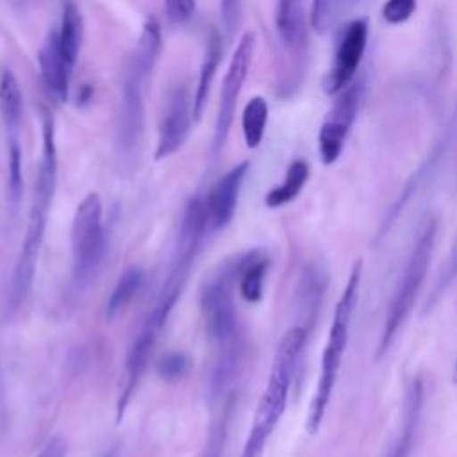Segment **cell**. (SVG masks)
<instances>
[{
    "instance_id": "obj_1",
    "label": "cell",
    "mask_w": 457,
    "mask_h": 457,
    "mask_svg": "<svg viewBox=\"0 0 457 457\" xmlns=\"http://www.w3.org/2000/svg\"><path fill=\"white\" fill-rule=\"evenodd\" d=\"M205 230H209L207 216H205V202L202 196H193L186 204L180 223H179V232H177L168 273L137 334L134 336L129 346L125 370H123V384L120 387V396L116 403V423L123 420L127 405L130 403V398L137 389V384L148 366V361L157 345L161 330L164 328L171 311L175 309L179 298L182 296V291L195 266V259L198 255V248Z\"/></svg>"
},
{
    "instance_id": "obj_2",
    "label": "cell",
    "mask_w": 457,
    "mask_h": 457,
    "mask_svg": "<svg viewBox=\"0 0 457 457\" xmlns=\"http://www.w3.org/2000/svg\"><path fill=\"white\" fill-rule=\"evenodd\" d=\"M41 159L34 180L32 202L27 218L25 237L11 275L7 303L11 311H16L27 298L36 262L39 257V250L43 246L45 228L48 212L54 202L55 186H57V148H55V123L50 112H43V125H41Z\"/></svg>"
},
{
    "instance_id": "obj_3",
    "label": "cell",
    "mask_w": 457,
    "mask_h": 457,
    "mask_svg": "<svg viewBox=\"0 0 457 457\" xmlns=\"http://www.w3.org/2000/svg\"><path fill=\"white\" fill-rule=\"evenodd\" d=\"M307 328L303 325H296L289 328L275 352L273 362H271V371L268 377V384L259 398L253 421L248 432V437L245 441L241 457H262L264 448L268 445L270 436L273 434L275 427L278 425L287 396H289V387L293 382L295 370L298 366V359L303 352V346L307 343Z\"/></svg>"
},
{
    "instance_id": "obj_4",
    "label": "cell",
    "mask_w": 457,
    "mask_h": 457,
    "mask_svg": "<svg viewBox=\"0 0 457 457\" xmlns=\"http://www.w3.org/2000/svg\"><path fill=\"white\" fill-rule=\"evenodd\" d=\"M361 277H362V262L357 261L352 266V271L348 275V282L343 289V295L339 296L334 314H332V323L328 330V337L321 353V366H320V377L318 384L312 395V400L309 403L307 411V421L305 428L311 436L318 434L321 421L325 418L327 407L332 398V391L337 382V375L341 370V362L345 357V350L348 346L350 339V325H352V316L359 300V287H361Z\"/></svg>"
},
{
    "instance_id": "obj_5",
    "label": "cell",
    "mask_w": 457,
    "mask_h": 457,
    "mask_svg": "<svg viewBox=\"0 0 457 457\" xmlns=\"http://www.w3.org/2000/svg\"><path fill=\"white\" fill-rule=\"evenodd\" d=\"M239 268L241 253L220 264V268L204 282L200 291L205 334L220 357H243V336L232 293Z\"/></svg>"
},
{
    "instance_id": "obj_6",
    "label": "cell",
    "mask_w": 457,
    "mask_h": 457,
    "mask_svg": "<svg viewBox=\"0 0 457 457\" xmlns=\"http://www.w3.org/2000/svg\"><path fill=\"white\" fill-rule=\"evenodd\" d=\"M436 236H437V220L428 218L416 236V241L412 245V250L409 253V259L403 266L398 286L395 289L393 300L389 303V311L386 314V321H384L378 346H377V357H382L389 350L398 330L402 328V325L405 323V320L409 318L414 307V302L425 282L428 264L432 261Z\"/></svg>"
},
{
    "instance_id": "obj_7",
    "label": "cell",
    "mask_w": 457,
    "mask_h": 457,
    "mask_svg": "<svg viewBox=\"0 0 457 457\" xmlns=\"http://www.w3.org/2000/svg\"><path fill=\"white\" fill-rule=\"evenodd\" d=\"M71 293L80 295L95 280L107 253L109 237L102 221V200L89 193L77 207L71 228Z\"/></svg>"
},
{
    "instance_id": "obj_8",
    "label": "cell",
    "mask_w": 457,
    "mask_h": 457,
    "mask_svg": "<svg viewBox=\"0 0 457 457\" xmlns=\"http://www.w3.org/2000/svg\"><path fill=\"white\" fill-rule=\"evenodd\" d=\"M253 52H255V34L252 30H248L241 36V39L230 57L223 82H221L218 114H216V125H214V136H212V150L214 152H218L225 145L227 136L230 132L237 98H239L243 84L248 77Z\"/></svg>"
},
{
    "instance_id": "obj_9",
    "label": "cell",
    "mask_w": 457,
    "mask_h": 457,
    "mask_svg": "<svg viewBox=\"0 0 457 457\" xmlns=\"http://www.w3.org/2000/svg\"><path fill=\"white\" fill-rule=\"evenodd\" d=\"M148 77L150 75L125 66L116 130L118 154L123 161H132L141 145L145 129V86Z\"/></svg>"
},
{
    "instance_id": "obj_10",
    "label": "cell",
    "mask_w": 457,
    "mask_h": 457,
    "mask_svg": "<svg viewBox=\"0 0 457 457\" xmlns=\"http://www.w3.org/2000/svg\"><path fill=\"white\" fill-rule=\"evenodd\" d=\"M362 98V84L350 82L343 91L336 95V100L327 112L318 134V150L323 164H332L339 159L346 136L357 118V111Z\"/></svg>"
},
{
    "instance_id": "obj_11",
    "label": "cell",
    "mask_w": 457,
    "mask_h": 457,
    "mask_svg": "<svg viewBox=\"0 0 457 457\" xmlns=\"http://www.w3.org/2000/svg\"><path fill=\"white\" fill-rule=\"evenodd\" d=\"M368 34L370 27L368 20L364 18H357L345 27V32L341 34L337 46L334 50L332 64L323 79V91L327 95L336 96L350 82H353V77L366 52Z\"/></svg>"
},
{
    "instance_id": "obj_12",
    "label": "cell",
    "mask_w": 457,
    "mask_h": 457,
    "mask_svg": "<svg viewBox=\"0 0 457 457\" xmlns=\"http://www.w3.org/2000/svg\"><path fill=\"white\" fill-rule=\"evenodd\" d=\"M193 98L184 86H177L170 91L166 107L159 123V136L155 146V161H162L180 150L191 130Z\"/></svg>"
},
{
    "instance_id": "obj_13",
    "label": "cell",
    "mask_w": 457,
    "mask_h": 457,
    "mask_svg": "<svg viewBox=\"0 0 457 457\" xmlns=\"http://www.w3.org/2000/svg\"><path fill=\"white\" fill-rule=\"evenodd\" d=\"M457 137V109H455V114L453 118L448 121V127L446 130L441 134L439 141L434 145V148L430 150V154L427 155V159L418 166V170L411 175V179L405 182L403 189L400 191L398 198L395 200V204L389 207L387 214L384 216L382 223H380V228H378V234L377 237H384L391 227L396 223V220L400 218L402 211L405 209V205L411 202V198L430 180V177L436 173V170L439 168V164L443 162L446 152L450 150L452 143L455 141Z\"/></svg>"
},
{
    "instance_id": "obj_14",
    "label": "cell",
    "mask_w": 457,
    "mask_h": 457,
    "mask_svg": "<svg viewBox=\"0 0 457 457\" xmlns=\"http://www.w3.org/2000/svg\"><path fill=\"white\" fill-rule=\"evenodd\" d=\"M248 168H250V162L243 161L232 170H228L221 179L216 180V184L211 187V191L204 198L209 230L225 228L232 221L237 207V200H239V191L248 173Z\"/></svg>"
},
{
    "instance_id": "obj_15",
    "label": "cell",
    "mask_w": 457,
    "mask_h": 457,
    "mask_svg": "<svg viewBox=\"0 0 457 457\" xmlns=\"http://www.w3.org/2000/svg\"><path fill=\"white\" fill-rule=\"evenodd\" d=\"M37 62L41 77L50 93L59 100L66 102L70 96V79L73 68L68 64L57 39V30H50L37 52Z\"/></svg>"
},
{
    "instance_id": "obj_16",
    "label": "cell",
    "mask_w": 457,
    "mask_h": 457,
    "mask_svg": "<svg viewBox=\"0 0 457 457\" xmlns=\"http://www.w3.org/2000/svg\"><path fill=\"white\" fill-rule=\"evenodd\" d=\"M423 384L420 378H412L403 398V412L400 430L384 457H409L418 434L421 411H423Z\"/></svg>"
},
{
    "instance_id": "obj_17",
    "label": "cell",
    "mask_w": 457,
    "mask_h": 457,
    "mask_svg": "<svg viewBox=\"0 0 457 457\" xmlns=\"http://www.w3.org/2000/svg\"><path fill=\"white\" fill-rule=\"evenodd\" d=\"M303 0H278L277 2V32L282 45L291 55H303L307 30L303 20Z\"/></svg>"
},
{
    "instance_id": "obj_18",
    "label": "cell",
    "mask_w": 457,
    "mask_h": 457,
    "mask_svg": "<svg viewBox=\"0 0 457 457\" xmlns=\"http://www.w3.org/2000/svg\"><path fill=\"white\" fill-rule=\"evenodd\" d=\"M162 46V37H161V23L155 16H150L141 29V34L127 59V66L143 71L146 75H152L159 54Z\"/></svg>"
},
{
    "instance_id": "obj_19",
    "label": "cell",
    "mask_w": 457,
    "mask_h": 457,
    "mask_svg": "<svg viewBox=\"0 0 457 457\" xmlns=\"http://www.w3.org/2000/svg\"><path fill=\"white\" fill-rule=\"evenodd\" d=\"M268 266H270V259L262 250H248L241 253L237 284H239V293L246 302L255 303L262 298V286H264Z\"/></svg>"
},
{
    "instance_id": "obj_20",
    "label": "cell",
    "mask_w": 457,
    "mask_h": 457,
    "mask_svg": "<svg viewBox=\"0 0 457 457\" xmlns=\"http://www.w3.org/2000/svg\"><path fill=\"white\" fill-rule=\"evenodd\" d=\"M220 59H221V39L216 32H212L209 41H207L205 55H204V61L200 64L198 82H196L195 95H193V118H195V121H198L204 114V109H205L207 100H209L212 80L216 77Z\"/></svg>"
},
{
    "instance_id": "obj_21",
    "label": "cell",
    "mask_w": 457,
    "mask_h": 457,
    "mask_svg": "<svg viewBox=\"0 0 457 457\" xmlns=\"http://www.w3.org/2000/svg\"><path fill=\"white\" fill-rule=\"evenodd\" d=\"M0 114L9 137H18L23 114V96L18 79L9 68L0 71Z\"/></svg>"
},
{
    "instance_id": "obj_22",
    "label": "cell",
    "mask_w": 457,
    "mask_h": 457,
    "mask_svg": "<svg viewBox=\"0 0 457 457\" xmlns=\"http://www.w3.org/2000/svg\"><path fill=\"white\" fill-rule=\"evenodd\" d=\"M82 36H84V23H82L80 11L73 0H66L62 5V12H61L57 39H59V46L71 68H75L79 52H80V45H82Z\"/></svg>"
},
{
    "instance_id": "obj_23",
    "label": "cell",
    "mask_w": 457,
    "mask_h": 457,
    "mask_svg": "<svg viewBox=\"0 0 457 457\" xmlns=\"http://www.w3.org/2000/svg\"><path fill=\"white\" fill-rule=\"evenodd\" d=\"M307 179H309V164L303 159L293 161L286 170L284 180L266 193L264 204L268 207L275 209V207H282V205L293 202L303 189Z\"/></svg>"
},
{
    "instance_id": "obj_24",
    "label": "cell",
    "mask_w": 457,
    "mask_h": 457,
    "mask_svg": "<svg viewBox=\"0 0 457 457\" xmlns=\"http://www.w3.org/2000/svg\"><path fill=\"white\" fill-rule=\"evenodd\" d=\"M357 2L359 0H312L309 12L311 29L320 36L328 34L343 21Z\"/></svg>"
},
{
    "instance_id": "obj_25",
    "label": "cell",
    "mask_w": 457,
    "mask_h": 457,
    "mask_svg": "<svg viewBox=\"0 0 457 457\" xmlns=\"http://www.w3.org/2000/svg\"><path fill=\"white\" fill-rule=\"evenodd\" d=\"M143 280H145V275L139 266H130L120 275L105 305L107 320H114L134 300V296L141 291Z\"/></svg>"
},
{
    "instance_id": "obj_26",
    "label": "cell",
    "mask_w": 457,
    "mask_h": 457,
    "mask_svg": "<svg viewBox=\"0 0 457 457\" xmlns=\"http://www.w3.org/2000/svg\"><path fill=\"white\" fill-rule=\"evenodd\" d=\"M234 409H236V396L227 395L221 400V407H220L216 418L211 421V427H209L207 437H205V446H204L200 457H221L223 455V448H225V443L228 437V427L232 421Z\"/></svg>"
},
{
    "instance_id": "obj_27",
    "label": "cell",
    "mask_w": 457,
    "mask_h": 457,
    "mask_svg": "<svg viewBox=\"0 0 457 457\" xmlns=\"http://www.w3.org/2000/svg\"><path fill=\"white\" fill-rule=\"evenodd\" d=\"M268 123V102L262 96H252L241 114V130L248 148H257L264 137Z\"/></svg>"
},
{
    "instance_id": "obj_28",
    "label": "cell",
    "mask_w": 457,
    "mask_h": 457,
    "mask_svg": "<svg viewBox=\"0 0 457 457\" xmlns=\"http://www.w3.org/2000/svg\"><path fill=\"white\" fill-rule=\"evenodd\" d=\"M457 277V237L448 252V257L445 261V266L441 268L434 286H432V291L428 293V298L425 302V307H423V316L428 314L439 302V298L446 293V289L452 286L453 278Z\"/></svg>"
},
{
    "instance_id": "obj_29",
    "label": "cell",
    "mask_w": 457,
    "mask_h": 457,
    "mask_svg": "<svg viewBox=\"0 0 457 457\" xmlns=\"http://www.w3.org/2000/svg\"><path fill=\"white\" fill-rule=\"evenodd\" d=\"M7 189H9V204L11 209L16 211L21 189H23V177H21V148L18 143V137H9V150H7Z\"/></svg>"
},
{
    "instance_id": "obj_30",
    "label": "cell",
    "mask_w": 457,
    "mask_h": 457,
    "mask_svg": "<svg viewBox=\"0 0 457 457\" xmlns=\"http://www.w3.org/2000/svg\"><path fill=\"white\" fill-rule=\"evenodd\" d=\"M191 368V361L184 352L173 350L164 353L159 362H157V373L161 378L168 380V382H175L180 380Z\"/></svg>"
},
{
    "instance_id": "obj_31",
    "label": "cell",
    "mask_w": 457,
    "mask_h": 457,
    "mask_svg": "<svg viewBox=\"0 0 457 457\" xmlns=\"http://www.w3.org/2000/svg\"><path fill=\"white\" fill-rule=\"evenodd\" d=\"M418 0H387L382 7V16L391 25L405 23L416 11Z\"/></svg>"
},
{
    "instance_id": "obj_32",
    "label": "cell",
    "mask_w": 457,
    "mask_h": 457,
    "mask_svg": "<svg viewBox=\"0 0 457 457\" xmlns=\"http://www.w3.org/2000/svg\"><path fill=\"white\" fill-rule=\"evenodd\" d=\"M196 0H164V11L171 23H184L195 12Z\"/></svg>"
},
{
    "instance_id": "obj_33",
    "label": "cell",
    "mask_w": 457,
    "mask_h": 457,
    "mask_svg": "<svg viewBox=\"0 0 457 457\" xmlns=\"http://www.w3.org/2000/svg\"><path fill=\"white\" fill-rule=\"evenodd\" d=\"M239 4H241V0H221V20L228 32H232L234 25L237 23Z\"/></svg>"
},
{
    "instance_id": "obj_34",
    "label": "cell",
    "mask_w": 457,
    "mask_h": 457,
    "mask_svg": "<svg viewBox=\"0 0 457 457\" xmlns=\"http://www.w3.org/2000/svg\"><path fill=\"white\" fill-rule=\"evenodd\" d=\"M64 453H66V443L61 437H54L43 446L37 457H64Z\"/></svg>"
},
{
    "instance_id": "obj_35",
    "label": "cell",
    "mask_w": 457,
    "mask_h": 457,
    "mask_svg": "<svg viewBox=\"0 0 457 457\" xmlns=\"http://www.w3.org/2000/svg\"><path fill=\"white\" fill-rule=\"evenodd\" d=\"M93 98V87L91 86H82V89H80V93H79V96H77V100H79V104H86V102H89Z\"/></svg>"
},
{
    "instance_id": "obj_36",
    "label": "cell",
    "mask_w": 457,
    "mask_h": 457,
    "mask_svg": "<svg viewBox=\"0 0 457 457\" xmlns=\"http://www.w3.org/2000/svg\"><path fill=\"white\" fill-rule=\"evenodd\" d=\"M452 382H453V384H457V359H455V362H453V371H452Z\"/></svg>"
},
{
    "instance_id": "obj_37",
    "label": "cell",
    "mask_w": 457,
    "mask_h": 457,
    "mask_svg": "<svg viewBox=\"0 0 457 457\" xmlns=\"http://www.w3.org/2000/svg\"><path fill=\"white\" fill-rule=\"evenodd\" d=\"M104 457H116V450H111L109 453H105Z\"/></svg>"
}]
</instances>
